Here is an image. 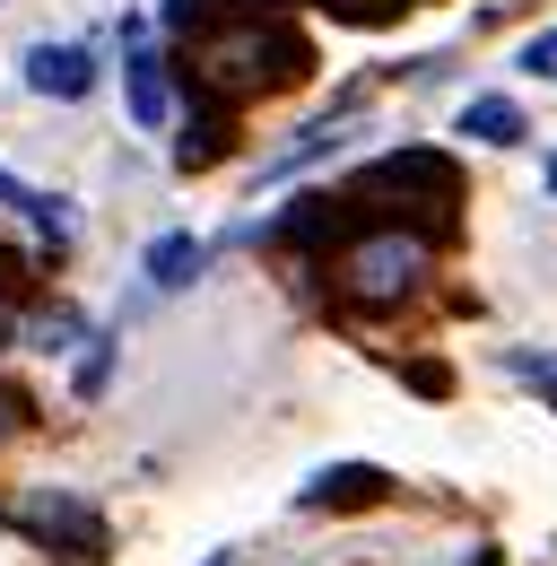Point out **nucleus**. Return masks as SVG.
Segmentation results:
<instances>
[{
	"label": "nucleus",
	"mask_w": 557,
	"mask_h": 566,
	"mask_svg": "<svg viewBox=\"0 0 557 566\" xmlns=\"http://www.w3.org/2000/svg\"><path fill=\"white\" fill-rule=\"evenodd\" d=\"M296 71H305V44H296L287 27H262V18L227 27V35L201 53L209 87H278V78H296Z\"/></svg>",
	"instance_id": "nucleus-1"
},
{
	"label": "nucleus",
	"mask_w": 557,
	"mask_h": 566,
	"mask_svg": "<svg viewBox=\"0 0 557 566\" xmlns=\"http://www.w3.org/2000/svg\"><path fill=\"white\" fill-rule=\"evenodd\" d=\"M418 280H427V235L418 227H375L366 244H348V262H340V287L366 296V305H392Z\"/></svg>",
	"instance_id": "nucleus-2"
},
{
	"label": "nucleus",
	"mask_w": 557,
	"mask_h": 566,
	"mask_svg": "<svg viewBox=\"0 0 557 566\" xmlns=\"http://www.w3.org/2000/svg\"><path fill=\"white\" fill-rule=\"evenodd\" d=\"M9 523H18L27 541L62 549V558H96V549H105V514H96L78 489H27L9 505Z\"/></svg>",
	"instance_id": "nucleus-3"
},
{
	"label": "nucleus",
	"mask_w": 557,
	"mask_h": 566,
	"mask_svg": "<svg viewBox=\"0 0 557 566\" xmlns=\"http://www.w3.org/2000/svg\"><path fill=\"white\" fill-rule=\"evenodd\" d=\"M27 87L78 105V96L96 87V53H87V44H35V53H27Z\"/></svg>",
	"instance_id": "nucleus-4"
},
{
	"label": "nucleus",
	"mask_w": 557,
	"mask_h": 566,
	"mask_svg": "<svg viewBox=\"0 0 557 566\" xmlns=\"http://www.w3.org/2000/svg\"><path fill=\"white\" fill-rule=\"evenodd\" d=\"M123 87H132V123H139V132H166V114H175V87H166V62L139 44V27H132V62H123Z\"/></svg>",
	"instance_id": "nucleus-5"
},
{
	"label": "nucleus",
	"mask_w": 557,
	"mask_h": 566,
	"mask_svg": "<svg viewBox=\"0 0 557 566\" xmlns=\"http://www.w3.org/2000/svg\"><path fill=\"white\" fill-rule=\"evenodd\" d=\"M0 210H18L35 235H53V244H70V201L62 192H35V184H18L9 166H0Z\"/></svg>",
	"instance_id": "nucleus-6"
},
{
	"label": "nucleus",
	"mask_w": 557,
	"mask_h": 566,
	"mask_svg": "<svg viewBox=\"0 0 557 566\" xmlns=\"http://www.w3.org/2000/svg\"><path fill=\"white\" fill-rule=\"evenodd\" d=\"M462 140L514 148L523 140V105H514V96H471V105H462Z\"/></svg>",
	"instance_id": "nucleus-7"
},
{
	"label": "nucleus",
	"mask_w": 557,
	"mask_h": 566,
	"mask_svg": "<svg viewBox=\"0 0 557 566\" xmlns=\"http://www.w3.org/2000/svg\"><path fill=\"white\" fill-rule=\"evenodd\" d=\"M192 271H201V244L192 235H157L148 244V287H183Z\"/></svg>",
	"instance_id": "nucleus-8"
},
{
	"label": "nucleus",
	"mask_w": 557,
	"mask_h": 566,
	"mask_svg": "<svg viewBox=\"0 0 557 566\" xmlns=\"http://www.w3.org/2000/svg\"><path fill=\"white\" fill-rule=\"evenodd\" d=\"M375 489H383L375 471H323V480L305 489V505H357V496H375Z\"/></svg>",
	"instance_id": "nucleus-9"
},
{
	"label": "nucleus",
	"mask_w": 557,
	"mask_h": 566,
	"mask_svg": "<svg viewBox=\"0 0 557 566\" xmlns=\"http://www.w3.org/2000/svg\"><path fill=\"white\" fill-rule=\"evenodd\" d=\"M514 71H532V78H557V27H549V35H532V44L514 53Z\"/></svg>",
	"instance_id": "nucleus-10"
},
{
	"label": "nucleus",
	"mask_w": 557,
	"mask_h": 566,
	"mask_svg": "<svg viewBox=\"0 0 557 566\" xmlns=\"http://www.w3.org/2000/svg\"><path fill=\"white\" fill-rule=\"evenodd\" d=\"M27 419H35V401H27L18 384H0V444H9V436H18Z\"/></svg>",
	"instance_id": "nucleus-11"
},
{
	"label": "nucleus",
	"mask_w": 557,
	"mask_h": 566,
	"mask_svg": "<svg viewBox=\"0 0 557 566\" xmlns=\"http://www.w3.org/2000/svg\"><path fill=\"white\" fill-rule=\"evenodd\" d=\"M514 375H523V384H540V392H557V366H549V357H514Z\"/></svg>",
	"instance_id": "nucleus-12"
},
{
	"label": "nucleus",
	"mask_w": 557,
	"mask_h": 566,
	"mask_svg": "<svg viewBox=\"0 0 557 566\" xmlns=\"http://www.w3.org/2000/svg\"><path fill=\"white\" fill-rule=\"evenodd\" d=\"M340 9H357V18H392V9H410V0H340Z\"/></svg>",
	"instance_id": "nucleus-13"
},
{
	"label": "nucleus",
	"mask_w": 557,
	"mask_h": 566,
	"mask_svg": "<svg viewBox=\"0 0 557 566\" xmlns=\"http://www.w3.org/2000/svg\"><path fill=\"white\" fill-rule=\"evenodd\" d=\"M549 192H557V157H549Z\"/></svg>",
	"instance_id": "nucleus-14"
}]
</instances>
